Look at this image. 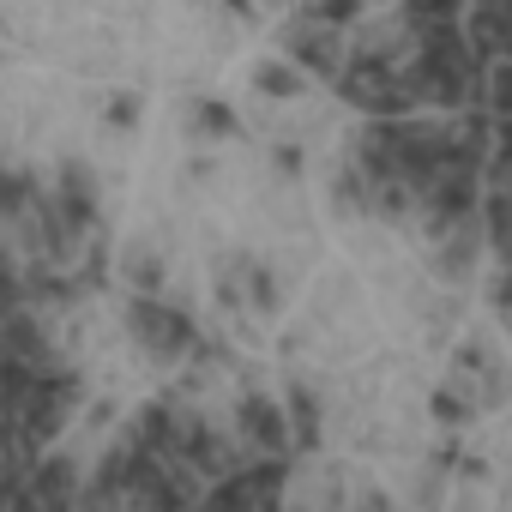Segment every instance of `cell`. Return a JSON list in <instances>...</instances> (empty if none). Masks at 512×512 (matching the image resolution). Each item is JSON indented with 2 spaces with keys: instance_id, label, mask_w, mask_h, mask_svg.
Masks as SVG:
<instances>
[{
  "instance_id": "obj_5",
  "label": "cell",
  "mask_w": 512,
  "mask_h": 512,
  "mask_svg": "<svg viewBox=\"0 0 512 512\" xmlns=\"http://www.w3.org/2000/svg\"><path fill=\"white\" fill-rule=\"evenodd\" d=\"M284 43H290V55H296V67L302 73H320V79H332L338 67H344V55H338V31L332 25H290L284 31Z\"/></svg>"
},
{
  "instance_id": "obj_2",
  "label": "cell",
  "mask_w": 512,
  "mask_h": 512,
  "mask_svg": "<svg viewBox=\"0 0 512 512\" xmlns=\"http://www.w3.org/2000/svg\"><path fill=\"white\" fill-rule=\"evenodd\" d=\"M284 488V464H253V470H223L217 488H199L211 506H272Z\"/></svg>"
},
{
  "instance_id": "obj_8",
  "label": "cell",
  "mask_w": 512,
  "mask_h": 512,
  "mask_svg": "<svg viewBox=\"0 0 512 512\" xmlns=\"http://www.w3.org/2000/svg\"><path fill=\"white\" fill-rule=\"evenodd\" d=\"M253 85H260L266 97H296L302 91V67L296 61H260L253 67Z\"/></svg>"
},
{
  "instance_id": "obj_11",
  "label": "cell",
  "mask_w": 512,
  "mask_h": 512,
  "mask_svg": "<svg viewBox=\"0 0 512 512\" xmlns=\"http://www.w3.org/2000/svg\"><path fill=\"white\" fill-rule=\"evenodd\" d=\"M290 410H296V434H290V446H314V440H320V416H314V398H308V392H296V398H290Z\"/></svg>"
},
{
  "instance_id": "obj_12",
  "label": "cell",
  "mask_w": 512,
  "mask_h": 512,
  "mask_svg": "<svg viewBox=\"0 0 512 512\" xmlns=\"http://www.w3.org/2000/svg\"><path fill=\"white\" fill-rule=\"evenodd\" d=\"M109 121H115V127H133V121H139V97H115V103H109Z\"/></svg>"
},
{
  "instance_id": "obj_4",
  "label": "cell",
  "mask_w": 512,
  "mask_h": 512,
  "mask_svg": "<svg viewBox=\"0 0 512 512\" xmlns=\"http://www.w3.org/2000/svg\"><path fill=\"white\" fill-rule=\"evenodd\" d=\"M241 434L260 446L266 458H272V452L284 458V452H290V416H284V404H278V398H260V392L241 398Z\"/></svg>"
},
{
  "instance_id": "obj_3",
  "label": "cell",
  "mask_w": 512,
  "mask_h": 512,
  "mask_svg": "<svg viewBox=\"0 0 512 512\" xmlns=\"http://www.w3.org/2000/svg\"><path fill=\"white\" fill-rule=\"evenodd\" d=\"M49 205H55V217L67 223V235L97 229V181H91V169H85V163H61V193H55Z\"/></svg>"
},
{
  "instance_id": "obj_1",
  "label": "cell",
  "mask_w": 512,
  "mask_h": 512,
  "mask_svg": "<svg viewBox=\"0 0 512 512\" xmlns=\"http://www.w3.org/2000/svg\"><path fill=\"white\" fill-rule=\"evenodd\" d=\"M127 332H133L157 362H181V356L199 350L193 314L175 308V302H163V296H133V302H127Z\"/></svg>"
},
{
  "instance_id": "obj_9",
  "label": "cell",
  "mask_w": 512,
  "mask_h": 512,
  "mask_svg": "<svg viewBox=\"0 0 512 512\" xmlns=\"http://www.w3.org/2000/svg\"><path fill=\"white\" fill-rule=\"evenodd\" d=\"M31 193H37V187H31V175H19V169H0V217H7V223L31 211Z\"/></svg>"
},
{
  "instance_id": "obj_7",
  "label": "cell",
  "mask_w": 512,
  "mask_h": 512,
  "mask_svg": "<svg viewBox=\"0 0 512 512\" xmlns=\"http://www.w3.org/2000/svg\"><path fill=\"white\" fill-rule=\"evenodd\" d=\"M121 272L133 278V296H157V290H163V260H157L151 247H127Z\"/></svg>"
},
{
  "instance_id": "obj_6",
  "label": "cell",
  "mask_w": 512,
  "mask_h": 512,
  "mask_svg": "<svg viewBox=\"0 0 512 512\" xmlns=\"http://www.w3.org/2000/svg\"><path fill=\"white\" fill-rule=\"evenodd\" d=\"M464 43H470V55L488 67V61H500V0H476V13H470V25H464Z\"/></svg>"
},
{
  "instance_id": "obj_10",
  "label": "cell",
  "mask_w": 512,
  "mask_h": 512,
  "mask_svg": "<svg viewBox=\"0 0 512 512\" xmlns=\"http://www.w3.org/2000/svg\"><path fill=\"white\" fill-rule=\"evenodd\" d=\"M241 121H235V109L229 103H193V133H205V139H229Z\"/></svg>"
}]
</instances>
